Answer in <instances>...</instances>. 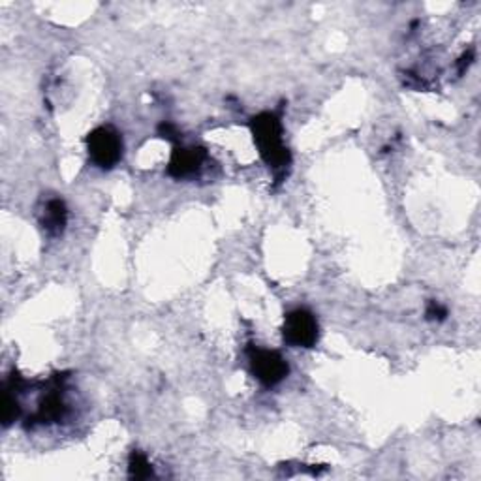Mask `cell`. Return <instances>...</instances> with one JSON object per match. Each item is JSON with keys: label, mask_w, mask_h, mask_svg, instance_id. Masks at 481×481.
I'll return each mask as SVG.
<instances>
[{"label": "cell", "mask_w": 481, "mask_h": 481, "mask_svg": "<svg viewBox=\"0 0 481 481\" xmlns=\"http://www.w3.org/2000/svg\"><path fill=\"white\" fill-rule=\"evenodd\" d=\"M254 141L260 149L262 158L274 172L276 177H283L291 162V156L286 149L283 139V124L281 119L274 114H262L252 119L250 122Z\"/></svg>", "instance_id": "cell-1"}, {"label": "cell", "mask_w": 481, "mask_h": 481, "mask_svg": "<svg viewBox=\"0 0 481 481\" xmlns=\"http://www.w3.org/2000/svg\"><path fill=\"white\" fill-rule=\"evenodd\" d=\"M90 160L102 170H111L122 156V138L111 126H100L87 138Z\"/></svg>", "instance_id": "cell-2"}, {"label": "cell", "mask_w": 481, "mask_h": 481, "mask_svg": "<svg viewBox=\"0 0 481 481\" xmlns=\"http://www.w3.org/2000/svg\"><path fill=\"white\" fill-rule=\"evenodd\" d=\"M249 359L252 375L267 387L281 384L288 376V363L279 351L252 346L249 348Z\"/></svg>", "instance_id": "cell-3"}, {"label": "cell", "mask_w": 481, "mask_h": 481, "mask_svg": "<svg viewBox=\"0 0 481 481\" xmlns=\"http://www.w3.org/2000/svg\"><path fill=\"white\" fill-rule=\"evenodd\" d=\"M283 335L290 346L312 348L318 342V322L312 312L298 308L286 316Z\"/></svg>", "instance_id": "cell-4"}, {"label": "cell", "mask_w": 481, "mask_h": 481, "mask_svg": "<svg viewBox=\"0 0 481 481\" xmlns=\"http://www.w3.org/2000/svg\"><path fill=\"white\" fill-rule=\"evenodd\" d=\"M206 160H207V153L199 149V147H177L172 155L168 173L173 179L196 177L203 170V164H206Z\"/></svg>", "instance_id": "cell-5"}, {"label": "cell", "mask_w": 481, "mask_h": 481, "mask_svg": "<svg viewBox=\"0 0 481 481\" xmlns=\"http://www.w3.org/2000/svg\"><path fill=\"white\" fill-rule=\"evenodd\" d=\"M68 220V211L63 199H49L42 213V226L49 235L63 233Z\"/></svg>", "instance_id": "cell-6"}, {"label": "cell", "mask_w": 481, "mask_h": 481, "mask_svg": "<svg viewBox=\"0 0 481 481\" xmlns=\"http://www.w3.org/2000/svg\"><path fill=\"white\" fill-rule=\"evenodd\" d=\"M68 412V406L61 395V390H53L49 392L42 404H40V410H38V419L42 423H53V421H61Z\"/></svg>", "instance_id": "cell-7"}, {"label": "cell", "mask_w": 481, "mask_h": 481, "mask_svg": "<svg viewBox=\"0 0 481 481\" xmlns=\"http://www.w3.org/2000/svg\"><path fill=\"white\" fill-rule=\"evenodd\" d=\"M131 476L136 479H145V477L153 476L151 462L147 460V457L139 451H134L131 455Z\"/></svg>", "instance_id": "cell-8"}, {"label": "cell", "mask_w": 481, "mask_h": 481, "mask_svg": "<svg viewBox=\"0 0 481 481\" xmlns=\"http://www.w3.org/2000/svg\"><path fill=\"white\" fill-rule=\"evenodd\" d=\"M448 316V310L443 308L440 303L436 301H431L429 307H427V320H436V322H442V320H446Z\"/></svg>", "instance_id": "cell-9"}]
</instances>
